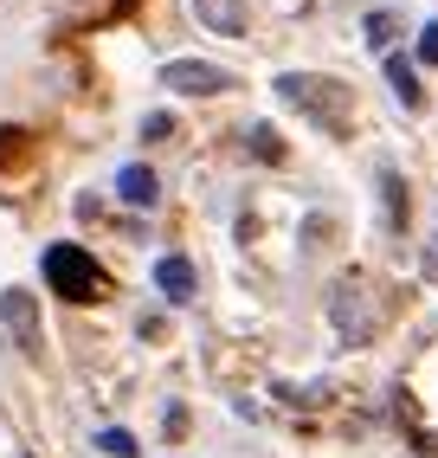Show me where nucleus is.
I'll use <instances>...</instances> for the list:
<instances>
[{
	"mask_svg": "<svg viewBox=\"0 0 438 458\" xmlns=\"http://www.w3.org/2000/svg\"><path fill=\"white\" fill-rule=\"evenodd\" d=\"M387 39H393V13H367V46L381 52Z\"/></svg>",
	"mask_w": 438,
	"mask_h": 458,
	"instance_id": "obj_12",
	"label": "nucleus"
},
{
	"mask_svg": "<svg viewBox=\"0 0 438 458\" xmlns=\"http://www.w3.org/2000/svg\"><path fill=\"white\" fill-rule=\"evenodd\" d=\"M387 84H393V98H400L406 110H419V98H425V90H419V72L406 65V58H387Z\"/></svg>",
	"mask_w": 438,
	"mask_h": 458,
	"instance_id": "obj_9",
	"label": "nucleus"
},
{
	"mask_svg": "<svg viewBox=\"0 0 438 458\" xmlns=\"http://www.w3.org/2000/svg\"><path fill=\"white\" fill-rule=\"evenodd\" d=\"M252 156H258V162H277V156H284V142H277V130H271V123H258V130H252Z\"/></svg>",
	"mask_w": 438,
	"mask_h": 458,
	"instance_id": "obj_10",
	"label": "nucleus"
},
{
	"mask_svg": "<svg viewBox=\"0 0 438 458\" xmlns=\"http://www.w3.org/2000/svg\"><path fill=\"white\" fill-rule=\"evenodd\" d=\"M329 323L341 329V343H367V335H374V297L361 291V278H341V284H335Z\"/></svg>",
	"mask_w": 438,
	"mask_h": 458,
	"instance_id": "obj_4",
	"label": "nucleus"
},
{
	"mask_svg": "<svg viewBox=\"0 0 438 458\" xmlns=\"http://www.w3.org/2000/svg\"><path fill=\"white\" fill-rule=\"evenodd\" d=\"M46 284L58 297H72V303H90L104 291V271H97V259H90L84 246H52L46 252Z\"/></svg>",
	"mask_w": 438,
	"mask_h": 458,
	"instance_id": "obj_1",
	"label": "nucleus"
},
{
	"mask_svg": "<svg viewBox=\"0 0 438 458\" xmlns=\"http://www.w3.org/2000/svg\"><path fill=\"white\" fill-rule=\"evenodd\" d=\"M20 156V130H0V162H13Z\"/></svg>",
	"mask_w": 438,
	"mask_h": 458,
	"instance_id": "obj_15",
	"label": "nucleus"
},
{
	"mask_svg": "<svg viewBox=\"0 0 438 458\" xmlns=\"http://www.w3.org/2000/svg\"><path fill=\"white\" fill-rule=\"evenodd\" d=\"M277 90H284V104L309 110L316 123L341 130V104H335V90H341V84H329V78H309V72H284V78H277Z\"/></svg>",
	"mask_w": 438,
	"mask_h": 458,
	"instance_id": "obj_3",
	"label": "nucleus"
},
{
	"mask_svg": "<svg viewBox=\"0 0 438 458\" xmlns=\"http://www.w3.org/2000/svg\"><path fill=\"white\" fill-rule=\"evenodd\" d=\"M155 284H162V297L187 303V297H194V265H187V259H162V265H155Z\"/></svg>",
	"mask_w": 438,
	"mask_h": 458,
	"instance_id": "obj_7",
	"label": "nucleus"
},
{
	"mask_svg": "<svg viewBox=\"0 0 438 458\" xmlns=\"http://www.w3.org/2000/svg\"><path fill=\"white\" fill-rule=\"evenodd\" d=\"M142 136H174V116H168V110H155V116H142Z\"/></svg>",
	"mask_w": 438,
	"mask_h": 458,
	"instance_id": "obj_13",
	"label": "nucleus"
},
{
	"mask_svg": "<svg viewBox=\"0 0 438 458\" xmlns=\"http://www.w3.org/2000/svg\"><path fill=\"white\" fill-rule=\"evenodd\" d=\"M425 265H432V278H438V239H425Z\"/></svg>",
	"mask_w": 438,
	"mask_h": 458,
	"instance_id": "obj_16",
	"label": "nucleus"
},
{
	"mask_svg": "<svg viewBox=\"0 0 438 458\" xmlns=\"http://www.w3.org/2000/svg\"><path fill=\"white\" fill-rule=\"evenodd\" d=\"M194 20L219 39H239L245 33V0H194Z\"/></svg>",
	"mask_w": 438,
	"mask_h": 458,
	"instance_id": "obj_6",
	"label": "nucleus"
},
{
	"mask_svg": "<svg viewBox=\"0 0 438 458\" xmlns=\"http://www.w3.org/2000/svg\"><path fill=\"white\" fill-rule=\"evenodd\" d=\"M0 335H7V349H20V355H39L46 349L39 297L33 291H0Z\"/></svg>",
	"mask_w": 438,
	"mask_h": 458,
	"instance_id": "obj_2",
	"label": "nucleus"
},
{
	"mask_svg": "<svg viewBox=\"0 0 438 458\" xmlns=\"http://www.w3.org/2000/svg\"><path fill=\"white\" fill-rule=\"evenodd\" d=\"M116 194L130 200V207H155V168H142V162H130L116 174Z\"/></svg>",
	"mask_w": 438,
	"mask_h": 458,
	"instance_id": "obj_8",
	"label": "nucleus"
},
{
	"mask_svg": "<svg viewBox=\"0 0 438 458\" xmlns=\"http://www.w3.org/2000/svg\"><path fill=\"white\" fill-rule=\"evenodd\" d=\"M97 445H104L110 458H136V439L122 433V426H110V433H97Z\"/></svg>",
	"mask_w": 438,
	"mask_h": 458,
	"instance_id": "obj_11",
	"label": "nucleus"
},
{
	"mask_svg": "<svg viewBox=\"0 0 438 458\" xmlns=\"http://www.w3.org/2000/svg\"><path fill=\"white\" fill-rule=\"evenodd\" d=\"M162 84L168 90H187V98H213V90H232V78L206 65V58H174V65H162Z\"/></svg>",
	"mask_w": 438,
	"mask_h": 458,
	"instance_id": "obj_5",
	"label": "nucleus"
},
{
	"mask_svg": "<svg viewBox=\"0 0 438 458\" xmlns=\"http://www.w3.org/2000/svg\"><path fill=\"white\" fill-rule=\"evenodd\" d=\"M419 58H425V65H438V20L419 33Z\"/></svg>",
	"mask_w": 438,
	"mask_h": 458,
	"instance_id": "obj_14",
	"label": "nucleus"
}]
</instances>
